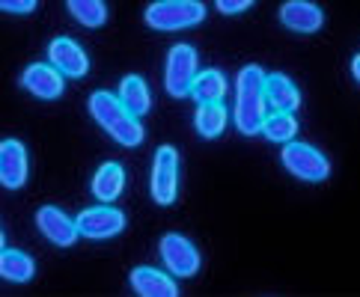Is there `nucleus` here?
Returning <instances> with one entry per match:
<instances>
[{"mask_svg": "<svg viewBox=\"0 0 360 297\" xmlns=\"http://www.w3.org/2000/svg\"><path fill=\"white\" fill-rule=\"evenodd\" d=\"M86 110L101 131H105L110 140H117L120 146L134 149V146L143 143V137H146L143 122H140V116H134L122 105L120 95H110L108 89H96L86 101Z\"/></svg>", "mask_w": 360, "mask_h": 297, "instance_id": "1", "label": "nucleus"}, {"mask_svg": "<svg viewBox=\"0 0 360 297\" xmlns=\"http://www.w3.org/2000/svg\"><path fill=\"white\" fill-rule=\"evenodd\" d=\"M265 113H268L265 72L259 66H241L236 74V107H233V122L238 134L244 137L259 134Z\"/></svg>", "mask_w": 360, "mask_h": 297, "instance_id": "2", "label": "nucleus"}, {"mask_svg": "<svg viewBox=\"0 0 360 297\" xmlns=\"http://www.w3.org/2000/svg\"><path fill=\"white\" fill-rule=\"evenodd\" d=\"M143 21L146 27L158 33L188 30L205 21V4H200V0H155L146 6Z\"/></svg>", "mask_w": 360, "mask_h": 297, "instance_id": "3", "label": "nucleus"}, {"mask_svg": "<svg viewBox=\"0 0 360 297\" xmlns=\"http://www.w3.org/2000/svg\"><path fill=\"white\" fill-rule=\"evenodd\" d=\"M280 161H283V166H286V173H292L295 178H301V182H310V185L325 182V178L330 176V161L316 146L301 143V140L283 143Z\"/></svg>", "mask_w": 360, "mask_h": 297, "instance_id": "4", "label": "nucleus"}, {"mask_svg": "<svg viewBox=\"0 0 360 297\" xmlns=\"http://www.w3.org/2000/svg\"><path fill=\"white\" fill-rule=\"evenodd\" d=\"M200 72V54L194 45L179 42L167 51V62H164V89L173 98H185L191 93V84Z\"/></svg>", "mask_w": 360, "mask_h": 297, "instance_id": "5", "label": "nucleus"}, {"mask_svg": "<svg viewBox=\"0 0 360 297\" xmlns=\"http://www.w3.org/2000/svg\"><path fill=\"white\" fill-rule=\"evenodd\" d=\"M149 190L161 209H170L179 197V152L176 146L164 143L155 149L152 158V176H149Z\"/></svg>", "mask_w": 360, "mask_h": 297, "instance_id": "6", "label": "nucleus"}, {"mask_svg": "<svg viewBox=\"0 0 360 297\" xmlns=\"http://www.w3.org/2000/svg\"><path fill=\"white\" fill-rule=\"evenodd\" d=\"M158 253H161L167 270H170L176 279H191V277L200 274L202 256L194 247V241L185 238L182 232H167V235L158 241Z\"/></svg>", "mask_w": 360, "mask_h": 297, "instance_id": "7", "label": "nucleus"}, {"mask_svg": "<svg viewBox=\"0 0 360 297\" xmlns=\"http://www.w3.org/2000/svg\"><path fill=\"white\" fill-rule=\"evenodd\" d=\"M78 232L81 238H89V241H108V238H117L120 232H125V214L120 209H113V202H98L93 209H84L78 217Z\"/></svg>", "mask_w": 360, "mask_h": 297, "instance_id": "8", "label": "nucleus"}, {"mask_svg": "<svg viewBox=\"0 0 360 297\" xmlns=\"http://www.w3.org/2000/svg\"><path fill=\"white\" fill-rule=\"evenodd\" d=\"M21 86L39 101H54L66 93V74L51 62H30L21 72Z\"/></svg>", "mask_w": 360, "mask_h": 297, "instance_id": "9", "label": "nucleus"}, {"mask_svg": "<svg viewBox=\"0 0 360 297\" xmlns=\"http://www.w3.org/2000/svg\"><path fill=\"white\" fill-rule=\"evenodd\" d=\"M30 164H27V146L15 137L0 140V185L9 190H21L27 185Z\"/></svg>", "mask_w": 360, "mask_h": 297, "instance_id": "10", "label": "nucleus"}, {"mask_svg": "<svg viewBox=\"0 0 360 297\" xmlns=\"http://www.w3.org/2000/svg\"><path fill=\"white\" fill-rule=\"evenodd\" d=\"M48 62L57 66L66 77H72V81H81V77H86V72H89L86 51L69 36H57L48 42Z\"/></svg>", "mask_w": 360, "mask_h": 297, "instance_id": "11", "label": "nucleus"}, {"mask_svg": "<svg viewBox=\"0 0 360 297\" xmlns=\"http://www.w3.org/2000/svg\"><path fill=\"white\" fill-rule=\"evenodd\" d=\"M277 18L286 30L301 33V36L319 33L325 27V12H321V6L313 4V0H286V4L277 9Z\"/></svg>", "mask_w": 360, "mask_h": 297, "instance_id": "12", "label": "nucleus"}, {"mask_svg": "<svg viewBox=\"0 0 360 297\" xmlns=\"http://www.w3.org/2000/svg\"><path fill=\"white\" fill-rule=\"evenodd\" d=\"M36 226H39V232L54 247H72V244L81 238L78 223H75L60 205H42V209L36 211Z\"/></svg>", "mask_w": 360, "mask_h": 297, "instance_id": "13", "label": "nucleus"}, {"mask_svg": "<svg viewBox=\"0 0 360 297\" xmlns=\"http://www.w3.org/2000/svg\"><path fill=\"white\" fill-rule=\"evenodd\" d=\"M265 101H268L271 110L295 113V110H301V89L289 74H283V72L265 74Z\"/></svg>", "mask_w": 360, "mask_h": 297, "instance_id": "14", "label": "nucleus"}, {"mask_svg": "<svg viewBox=\"0 0 360 297\" xmlns=\"http://www.w3.org/2000/svg\"><path fill=\"white\" fill-rule=\"evenodd\" d=\"M128 279H131L134 294L140 297H176L179 294L173 274H164L158 268H134Z\"/></svg>", "mask_w": 360, "mask_h": 297, "instance_id": "15", "label": "nucleus"}, {"mask_svg": "<svg viewBox=\"0 0 360 297\" xmlns=\"http://www.w3.org/2000/svg\"><path fill=\"white\" fill-rule=\"evenodd\" d=\"M89 190H93V197L98 202H117L125 190V166L120 161H105L93 173Z\"/></svg>", "mask_w": 360, "mask_h": 297, "instance_id": "16", "label": "nucleus"}, {"mask_svg": "<svg viewBox=\"0 0 360 297\" xmlns=\"http://www.w3.org/2000/svg\"><path fill=\"white\" fill-rule=\"evenodd\" d=\"M226 93H229L226 74L221 69H202V72H197L188 95L194 98L197 105H217V101L226 98Z\"/></svg>", "mask_w": 360, "mask_h": 297, "instance_id": "17", "label": "nucleus"}, {"mask_svg": "<svg viewBox=\"0 0 360 297\" xmlns=\"http://www.w3.org/2000/svg\"><path fill=\"white\" fill-rule=\"evenodd\" d=\"M33 277H36V262L30 253L12 250V247L0 250V279L24 286V282H30Z\"/></svg>", "mask_w": 360, "mask_h": 297, "instance_id": "18", "label": "nucleus"}, {"mask_svg": "<svg viewBox=\"0 0 360 297\" xmlns=\"http://www.w3.org/2000/svg\"><path fill=\"white\" fill-rule=\"evenodd\" d=\"M117 95H120V101H122V105L131 110L134 116H143V113H149V107H152L149 84H146L140 74H125L122 81H120Z\"/></svg>", "mask_w": 360, "mask_h": 297, "instance_id": "19", "label": "nucleus"}, {"mask_svg": "<svg viewBox=\"0 0 360 297\" xmlns=\"http://www.w3.org/2000/svg\"><path fill=\"white\" fill-rule=\"evenodd\" d=\"M298 116L295 113H286V110H274V113H265L262 119V128L259 134L265 140H271V143H292L295 137H298Z\"/></svg>", "mask_w": 360, "mask_h": 297, "instance_id": "20", "label": "nucleus"}, {"mask_svg": "<svg viewBox=\"0 0 360 297\" xmlns=\"http://www.w3.org/2000/svg\"><path fill=\"white\" fill-rule=\"evenodd\" d=\"M229 125V110L217 101V105H200L194 113V128L202 140H217Z\"/></svg>", "mask_w": 360, "mask_h": 297, "instance_id": "21", "label": "nucleus"}, {"mask_svg": "<svg viewBox=\"0 0 360 297\" xmlns=\"http://www.w3.org/2000/svg\"><path fill=\"white\" fill-rule=\"evenodd\" d=\"M66 9H69V15L86 30L105 27V21H108V4L105 0H66Z\"/></svg>", "mask_w": 360, "mask_h": 297, "instance_id": "22", "label": "nucleus"}, {"mask_svg": "<svg viewBox=\"0 0 360 297\" xmlns=\"http://www.w3.org/2000/svg\"><path fill=\"white\" fill-rule=\"evenodd\" d=\"M256 0H214V9L221 12V15H241V12H248Z\"/></svg>", "mask_w": 360, "mask_h": 297, "instance_id": "23", "label": "nucleus"}, {"mask_svg": "<svg viewBox=\"0 0 360 297\" xmlns=\"http://www.w3.org/2000/svg\"><path fill=\"white\" fill-rule=\"evenodd\" d=\"M39 0H0V12H9V15H30Z\"/></svg>", "mask_w": 360, "mask_h": 297, "instance_id": "24", "label": "nucleus"}, {"mask_svg": "<svg viewBox=\"0 0 360 297\" xmlns=\"http://www.w3.org/2000/svg\"><path fill=\"white\" fill-rule=\"evenodd\" d=\"M352 77L360 84V54H354V60H352Z\"/></svg>", "mask_w": 360, "mask_h": 297, "instance_id": "25", "label": "nucleus"}, {"mask_svg": "<svg viewBox=\"0 0 360 297\" xmlns=\"http://www.w3.org/2000/svg\"><path fill=\"white\" fill-rule=\"evenodd\" d=\"M6 247V238H4V229H0V250Z\"/></svg>", "mask_w": 360, "mask_h": 297, "instance_id": "26", "label": "nucleus"}]
</instances>
